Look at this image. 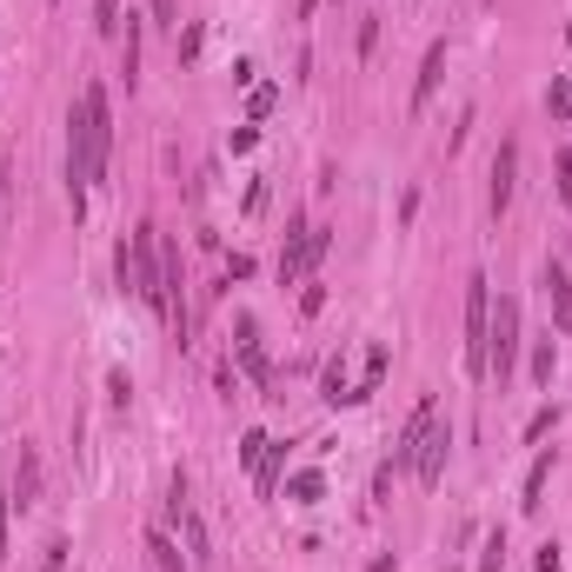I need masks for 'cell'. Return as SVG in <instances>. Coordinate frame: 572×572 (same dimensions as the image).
<instances>
[{
    "instance_id": "cell-7",
    "label": "cell",
    "mask_w": 572,
    "mask_h": 572,
    "mask_svg": "<svg viewBox=\"0 0 572 572\" xmlns=\"http://www.w3.org/2000/svg\"><path fill=\"white\" fill-rule=\"evenodd\" d=\"M233 353H240V366H247L260 386H273V366H267V347H260V319H254V313H240V319H233Z\"/></svg>"
},
{
    "instance_id": "cell-4",
    "label": "cell",
    "mask_w": 572,
    "mask_h": 572,
    "mask_svg": "<svg viewBox=\"0 0 572 572\" xmlns=\"http://www.w3.org/2000/svg\"><path fill=\"white\" fill-rule=\"evenodd\" d=\"M326 247H334V233H326V226H293L287 254H280V287H300V280L326 260Z\"/></svg>"
},
{
    "instance_id": "cell-25",
    "label": "cell",
    "mask_w": 572,
    "mask_h": 572,
    "mask_svg": "<svg viewBox=\"0 0 572 572\" xmlns=\"http://www.w3.org/2000/svg\"><path fill=\"white\" fill-rule=\"evenodd\" d=\"M40 572H67V539H47V559H40Z\"/></svg>"
},
{
    "instance_id": "cell-11",
    "label": "cell",
    "mask_w": 572,
    "mask_h": 572,
    "mask_svg": "<svg viewBox=\"0 0 572 572\" xmlns=\"http://www.w3.org/2000/svg\"><path fill=\"white\" fill-rule=\"evenodd\" d=\"M440 73H446V40H433V47H427V60H420V80H413V114L440 94Z\"/></svg>"
},
{
    "instance_id": "cell-17",
    "label": "cell",
    "mask_w": 572,
    "mask_h": 572,
    "mask_svg": "<svg viewBox=\"0 0 572 572\" xmlns=\"http://www.w3.org/2000/svg\"><path fill=\"white\" fill-rule=\"evenodd\" d=\"M546 114L552 120H572V80H552V87H546Z\"/></svg>"
},
{
    "instance_id": "cell-29",
    "label": "cell",
    "mask_w": 572,
    "mask_h": 572,
    "mask_svg": "<svg viewBox=\"0 0 572 572\" xmlns=\"http://www.w3.org/2000/svg\"><path fill=\"white\" fill-rule=\"evenodd\" d=\"M300 306H306V313H319V306H326V287H319V280H306V293H300Z\"/></svg>"
},
{
    "instance_id": "cell-9",
    "label": "cell",
    "mask_w": 572,
    "mask_h": 572,
    "mask_svg": "<svg viewBox=\"0 0 572 572\" xmlns=\"http://www.w3.org/2000/svg\"><path fill=\"white\" fill-rule=\"evenodd\" d=\"M174 526H180V539H187V565H194V572H207V565H213V539H207V526H200L194 500L174 513Z\"/></svg>"
},
{
    "instance_id": "cell-26",
    "label": "cell",
    "mask_w": 572,
    "mask_h": 572,
    "mask_svg": "<svg viewBox=\"0 0 572 572\" xmlns=\"http://www.w3.org/2000/svg\"><path fill=\"white\" fill-rule=\"evenodd\" d=\"M260 453H267V433H247V440H240V459H247V466H260Z\"/></svg>"
},
{
    "instance_id": "cell-21",
    "label": "cell",
    "mask_w": 572,
    "mask_h": 572,
    "mask_svg": "<svg viewBox=\"0 0 572 572\" xmlns=\"http://www.w3.org/2000/svg\"><path fill=\"white\" fill-rule=\"evenodd\" d=\"M94 27L101 34H120V0H94Z\"/></svg>"
},
{
    "instance_id": "cell-8",
    "label": "cell",
    "mask_w": 572,
    "mask_h": 572,
    "mask_svg": "<svg viewBox=\"0 0 572 572\" xmlns=\"http://www.w3.org/2000/svg\"><path fill=\"white\" fill-rule=\"evenodd\" d=\"M539 287H546V306H552V326H559V334H572V280H565V267H559V260H546Z\"/></svg>"
},
{
    "instance_id": "cell-23",
    "label": "cell",
    "mask_w": 572,
    "mask_h": 572,
    "mask_svg": "<svg viewBox=\"0 0 572 572\" xmlns=\"http://www.w3.org/2000/svg\"><path fill=\"white\" fill-rule=\"evenodd\" d=\"M273 101H280L273 87H254V101H247V114H254V120H267V114H273Z\"/></svg>"
},
{
    "instance_id": "cell-30",
    "label": "cell",
    "mask_w": 572,
    "mask_h": 572,
    "mask_svg": "<svg viewBox=\"0 0 572 572\" xmlns=\"http://www.w3.org/2000/svg\"><path fill=\"white\" fill-rule=\"evenodd\" d=\"M8 513H14V500L0 493V559H8Z\"/></svg>"
},
{
    "instance_id": "cell-13",
    "label": "cell",
    "mask_w": 572,
    "mask_h": 572,
    "mask_svg": "<svg viewBox=\"0 0 572 572\" xmlns=\"http://www.w3.org/2000/svg\"><path fill=\"white\" fill-rule=\"evenodd\" d=\"M546 479H552V453H539V459H533V472H526V493H520V513H539V500H546Z\"/></svg>"
},
{
    "instance_id": "cell-19",
    "label": "cell",
    "mask_w": 572,
    "mask_h": 572,
    "mask_svg": "<svg viewBox=\"0 0 572 572\" xmlns=\"http://www.w3.org/2000/svg\"><path fill=\"white\" fill-rule=\"evenodd\" d=\"M552 174H559V200L572 207V147H559V153H552Z\"/></svg>"
},
{
    "instance_id": "cell-32",
    "label": "cell",
    "mask_w": 572,
    "mask_h": 572,
    "mask_svg": "<svg viewBox=\"0 0 572 572\" xmlns=\"http://www.w3.org/2000/svg\"><path fill=\"white\" fill-rule=\"evenodd\" d=\"M446 572H459V565H446Z\"/></svg>"
},
{
    "instance_id": "cell-3",
    "label": "cell",
    "mask_w": 572,
    "mask_h": 572,
    "mask_svg": "<svg viewBox=\"0 0 572 572\" xmlns=\"http://www.w3.org/2000/svg\"><path fill=\"white\" fill-rule=\"evenodd\" d=\"M520 300H506L500 293V306H493V326H486V380H513V366H520Z\"/></svg>"
},
{
    "instance_id": "cell-14",
    "label": "cell",
    "mask_w": 572,
    "mask_h": 572,
    "mask_svg": "<svg viewBox=\"0 0 572 572\" xmlns=\"http://www.w3.org/2000/svg\"><path fill=\"white\" fill-rule=\"evenodd\" d=\"M147 559H153V572H194V565L174 552V539H167V533H147Z\"/></svg>"
},
{
    "instance_id": "cell-2",
    "label": "cell",
    "mask_w": 572,
    "mask_h": 572,
    "mask_svg": "<svg viewBox=\"0 0 572 572\" xmlns=\"http://www.w3.org/2000/svg\"><path fill=\"white\" fill-rule=\"evenodd\" d=\"M120 287L140 293L153 313H167V293H160V226L140 220L127 240H120Z\"/></svg>"
},
{
    "instance_id": "cell-22",
    "label": "cell",
    "mask_w": 572,
    "mask_h": 572,
    "mask_svg": "<svg viewBox=\"0 0 572 572\" xmlns=\"http://www.w3.org/2000/svg\"><path fill=\"white\" fill-rule=\"evenodd\" d=\"M552 427H559V406H539V413L526 420V440H546Z\"/></svg>"
},
{
    "instance_id": "cell-18",
    "label": "cell",
    "mask_w": 572,
    "mask_h": 572,
    "mask_svg": "<svg viewBox=\"0 0 572 572\" xmlns=\"http://www.w3.org/2000/svg\"><path fill=\"white\" fill-rule=\"evenodd\" d=\"M479 572H506V533H486V552H479Z\"/></svg>"
},
{
    "instance_id": "cell-24",
    "label": "cell",
    "mask_w": 572,
    "mask_h": 572,
    "mask_svg": "<svg viewBox=\"0 0 572 572\" xmlns=\"http://www.w3.org/2000/svg\"><path fill=\"white\" fill-rule=\"evenodd\" d=\"M107 399L127 406V399H133V380H127V373H107Z\"/></svg>"
},
{
    "instance_id": "cell-1",
    "label": "cell",
    "mask_w": 572,
    "mask_h": 572,
    "mask_svg": "<svg viewBox=\"0 0 572 572\" xmlns=\"http://www.w3.org/2000/svg\"><path fill=\"white\" fill-rule=\"evenodd\" d=\"M107 153H114V107H107L101 80H87L67 114V207H73V220H87V187L107 180Z\"/></svg>"
},
{
    "instance_id": "cell-10",
    "label": "cell",
    "mask_w": 572,
    "mask_h": 572,
    "mask_svg": "<svg viewBox=\"0 0 572 572\" xmlns=\"http://www.w3.org/2000/svg\"><path fill=\"white\" fill-rule=\"evenodd\" d=\"M8 500H14L21 513H27V506L40 500V453H34L27 440H21V466H14V493H8Z\"/></svg>"
},
{
    "instance_id": "cell-27",
    "label": "cell",
    "mask_w": 572,
    "mask_h": 572,
    "mask_svg": "<svg viewBox=\"0 0 572 572\" xmlns=\"http://www.w3.org/2000/svg\"><path fill=\"white\" fill-rule=\"evenodd\" d=\"M153 21L160 27H180V0H153Z\"/></svg>"
},
{
    "instance_id": "cell-15",
    "label": "cell",
    "mask_w": 572,
    "mask_h": 572,
    "mask_svg": "<svg viewBox=\"0 0 572 572\" xmlns=\"http://www.w3.org/2000/svg\"><path fill=\"white\" fill-rule=\"evenodd\" d=\"M120 73H127V94L140 87V21L127 14V40H120Z\"/></svg>"
},
{
    "instance_id": "cell-16",
    "label": "cell",
    "mask_w": 572,
    "mask_h": 572,
    "mask_svg": "<svg viewBox=\"0 0 572 572\" xmlns=\"http://www.w3.org/2000/svg\"><path fill=\"white\" fill-rule=\"evenodd\" d=\"M287 500H293V506L326 500V479H319V472H293V479H287Z\"/></svg>"
},
{
    "instance_id": "cell-6",
    "label": "cell",
    "mask_w": 572,
    "mask_h": 572,
    "mask_svg": "<svg viewBox=\"0 0 572 572\" xmlns=\"http://www.w3.org/2000/svg\"><path fill=\"white\" fill-rule=\"evenodd\" d=\"M513 187H520V140H500V153H493V187H486V207H493V220L513 207Z\"/></svg>"
},
{
    "instance_id": "cell-20",
    "label": "cell",
    "mask_w": 572,
    "mask_h": 572,
    "mask_svg": "<svg viewBox=\"0 0 572 572\" xmlns=\"http://www.w3.org/2000/svg\"><path fill=\"white\" fill-rule=\"evenodd\" d=\"M533 380H539V386H552V334L533 347Z\"/></svg>"
},
{
    "instance_id": "cell-12",
    "label": "cell",
    "mask_w": 572,
    "mask_h": 572,
    "mask_svg": "<svg viewBox=\"0 0 572 572\" xmlns=\"http://www.w3.org/2000/svg\"><path fill=\"white\" fill-rule=\"evenodd\" d=\"M280 479H287V440H267V453H260V466H254V486L273 500V493H280Z\"/></svg>"
},
{
    "instance_id": "cell-31",
    "label": "cell",
    "mask_w": 572,
    "mask_h": 572,
    "mask_svg": "<svg viewBox=\"0 0 572 572\" xmlns=\"http://www.w3.org/2000/svg\"><path fill=\"white\" fill-rule=\"evenodd\" d=\"M565 34H572V21H565Z\"/></svg>"
},
{
    "instance_id": "cell-5",
    "label": "cell",
    "mask_w": 572,
    "mask_h": 572,
    "mask_svg": "<svg viewBox=\"0 0 572 572\" xmlns=\"http://www.w3.org/2000/svg\"><path fill=\"white\" fill-rule=\"evenodd\" d=\"M446 459H453V427H446V420H433V427H427V440H420V453H413L420 486H440V479H446Z\"/></svg>"
},
{
    "instance_id": "cell-28",
    "label": "cell",
    "mask_w": 572,
    "mask_h": 572,
    "mask_svg": "<svg viewBox=\"0 0 572 572\" xmlns=\"http://www.w3.org/2000/svg\"><path fill=\"white\" fill-rule=\"evenodd\" d=\"M533 572H565V559H559V546H552V539L539 546V565H533Z\"/></svg>"
}]
</instances>
